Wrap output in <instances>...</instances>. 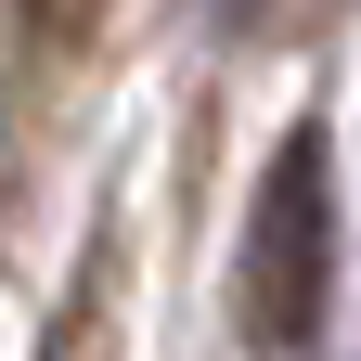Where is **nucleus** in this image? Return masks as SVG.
<instances>
[{
    "label": "nucleus",
    "mask_w": 361,
    "mask_h": 361,
    "mask_svg": "<svg viewBox=\"0 0 361 361\" xmlns=\"http://www.w3.org/2000/svg\"><path fill=\"white\" fill-rule=\"evenodd\" d=\"M13 26H26V39H52V52H78V39L104 26V0H13Z\"/></svg>",
    "instance_id": "obj_2"
},
{
    "label": "nucleus",
    "mask_w": 361,
    "mask_h": 361,
    "mask_svg": "<svg viewBox=\"0 0 361 361\" xmlns=\"http://www.w3.org/2000/svg\"><path fill=\"white\" fill-rule=\"evenodd\" d=\"M233 323L258 361H310L336 323V142L284 129L245 194V245H233Z\"/></svg>",
    "instance_id": "obj_1"
},
{
    "label": "nucleus",
    "mask_w": 361,
    "mask_h": 361,
    "mask_svg": "<svg viewBox=\"0 0 361 361\" xmlns=\"http://www.w3.org/2000/svg\"><path fill=\"white\" fill-rule=\"evenodd\" d=\"M207 13H219V26H258V13H271V0H207Z\"/></svg>",
    "instance_id": "obj_3"
}]
</instances>
